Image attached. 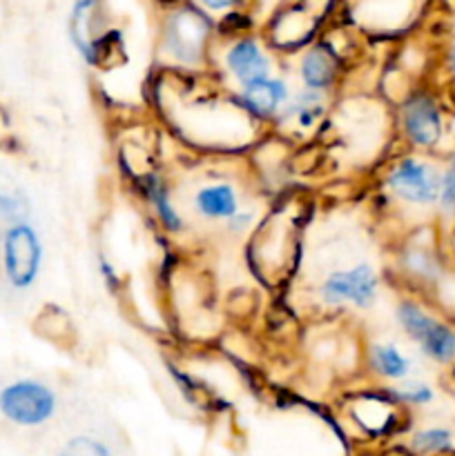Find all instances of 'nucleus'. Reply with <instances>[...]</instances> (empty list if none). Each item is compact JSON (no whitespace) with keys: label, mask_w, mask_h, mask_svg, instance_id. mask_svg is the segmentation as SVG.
Here are the masks:
<instances>
[{"label":"nucleus","mask_w":455,"mask_h":456,"mask_svg":"<svg viewBox=\"0 0 455 456\" xmlns=\"http://www.w3.org/2000/svg\"><path fill=\"white\" fill-rule=\"evenodd\" d=\"M442 167L419 151L388 159L379 174V190L388 205L401 209H433L440 200Z\"/></svg>","instance_id":"obj_1"},{"label":"nucleus","mask_w":455,"mask_h":456,"mask_svg":"<svg viewBox=\"0 0 455 456\" xmlns=\"http://www.w3.org/2000/svg\"><path fill=\"white\" fill-rule=\"evenodd\" d=\"M161 65L177 74H205L212 56V22L196 9L177 12L161 34Z\"/></svg>","instance_id":"obj_2"},{"label":"nucleus","mask_w":455,"mask_h":456,"mask_svg":"<svg viewBox=\"0 0 455 456\" xmlns=\"http://www.w3.org/2000/svg\"><path fill=\"white\" fill-rule=\"evenodd\" d=\"M382 283L379 267L368 258H361L326 272L315 288V301L328 312H368L379 303Z\"/></svg>","instance_id":"obj_3"},{"label":"nucleus","mask_w":455,"mask_h":456,"mask_svg":"<svg viewBox=\"0 0 455 456\" xmlns=\"http://www.w3.org/2000/svg\"><path fill=\"white\" fill-rule=\"evenodd\" d=\"M275 49L263 38L252 34H236L228 38L223 49L210 56V71L219 76V83L232 89L245 87L250 83L279 74V58Z\"/></svg>","instance_id":"obj_4"},{"label":"nucleus","mask_w":455,"mask_h":456,"mask_svg":"<svg viewBox=\"0 0 455 456\" xmlns=\"http://www.w3.org/2000/svg\"><path fill=\"white\" fill-rule=\"evenodd\" d=\"M397 330L418 347L419 354L437 365L455 361V328L442 321L426 303L415 297H400L393 307Z\"/></svg>","instance_id":"obj_5"},{"label":"nucleus","mask_w":455,"mask_h":456,"mask_svg":"<svg viewBox=\"0 0 455 456\" xmlns=\"http://www.w3.org/2000/svg\"><path fill=\"white\" fill-rule=\"evenodd\" d=\"M395 129L410 151H431L444 136V111L440 101L426 89L409 92L395 111Z\"/></svg>","instance_id":"obj_6"},{"label":"nucleus","mask_w":455,"mask_h":456,"mask_svg":"<svg viewBox=\"0 0 455 456\" xmlns=\"http://www.w3.org/2000/svg\"><path fill=\"white\" fill-rule=\"evenodd\" d=\"M335 107V94L315 92V89L294 87L281 114L268 132L277 134L285 142H303L319 136L328 125Z\"/></svg>","instance_id":"obj_7"},{"label":"nucleus","mask_w":455,"mask_h":456,"mask_svg":"<svg viewBox=\"0 0 455 456\" xmlns=\"http://www.w3.org/2000/svg\"><path fill=\"white\" fill-rule=\"evenodd\" d=\"M45 248L29 221H21L3 232V272L18 292L34 288L43 270Z\"/></svg>","instance_id":"obj_8"},{"label":"nucleus","mask_w":455,"mask_h":456,"mask_svg":"<svg viewBox=\"0 0 455 456\" xmlns=\"http://www.w3.org/2000/svg\"><path fill=\"white\" fill-rule=\"evenodd\" d=\"M187 209L196 221L205 225L221 227L230 221L248 200L239 181L232 176H208L205 181L196 183L187 196Z\"/></svg>","instance_id":"obj_9"},{"label":"nucleus","mask_w":455,"mask_h":456,"mask_svg":"<svg viewBox=\"0 0 455 456\" xmlns=\"http://www.w3.org/2000/svg\"><path fill=\"white\" fill-rule=\"evenodd\" d=\"M56 395L45 383L34 379H21L9 383L0 392V412L16 426H43L56 412Z\"/></svg>","instance_id":"obj_10"},{"label":"nucleus","mask_w":455,"mask_h":456,"mask_svg":"<svg viewBox=\"0 0 455 456\" xmlns=\"http://www.w3.org/2000/svg\"><path fill=\"white\" fill-rule=\"evenodd\" d=\"M293 67L299 87L324 94H337L343 71H346L342 52L333 45L324 43V40L310 43L302 52H297Z\"/></svg>","instance_id":"obj_11"},{"label":"nucleus","mask_w":455,"mask_h":456,"mask_svg":"<svg viewBox=\"0 0 455 456\" xmlns=\"http://www.w3.org/2000/svg\"><path fill=\"white\" fill-rule=\"evenodd\" d=\"M294 87L290 83L288 76L279 74L268 76V78L257 80V83H250L245 87L232 89L230 96L235 98L236 105L245 111L252 120H257L261 127L270 129V125L275 123L277 116L281 114V110L285 107L288 98L293 96Z\"/></svg>","instance_id":"obj_12"},{"label":"nucleus","mask_w":455,"mask_h":456,"mask_svg":"<svg viewBox=\"0 0 455 456\" xmlns=\"http://www.w3.org/2000/svg\"><path fill=\"white\" fill-rule=\"evenodd\" d=\"M138 191L150 208L152 216L159 223L161 230L170 236H181L187 232V218L183 208L177 203L174 187L159 169L143 172L138 176Z\"/></svg>","instance_id":"obj_13"},{"label":"nucleus","mask_w":455,"mask_h":456,"mask_svg":"<svg viewBox=\"0 0 455 456\" xmlns=\"http://www.w3.org/2000/svg\"><path fill=\"white\" fill-rule=\"evenodd\" d=\"M395 270L410 288H433L442 281V258L433 245L404 240L395 252Z\"/></svg>","instance_id":"obj_14"},{"label":"nucleus","mask_w":455,"mask_h":456,"mask_svg":"<svg viewBox=\"0 0 455 456\" xmlns=\"http://www.w3.org/2000/svg\"><path fill=\"white\" fill-rule=\"evenodd\" d=\"M361 361L375 379L397 383L413 377V356L393 338H370L364 343Z\"/></svg>","instance_id":"obj_15"},{"label":"nucleus","mask_w":455,"mask_h":456,"mask_svg":"<svg viewBox=\"0 0 455 456\" xmlns=\"http://www.w3.org/2000/svg\"><path fill=\"white\" fill-rule=\"evenodd\" d=\"M94 0H79L74 7L70 20V38L74 43L76 52L80 53L87 65L98 67L105 58H103V38L94 36L92 25H89V12H92Z\"/></svg>","instance_id":"obj_16"},{"label":"nucleus","mask_w":455,"mask_h":456,"mask_svg":"<svg viewBox=\"0 0 455 456\" xmlns=\"http://www.w3.org/2000/svg\"><path fill=\"white\" fill-rule=\"evenodd\" d=\"M395 405L397 403L386 395V390L382 395H361L352 403V417L360 421L361 428L379 435L382 430H386V426L391 428Z\"/></svg>","instance_id":"obj_17"},{"label":"nucleus","mask_w":455,"mask_h":456,"mask_svg":"<svg viewBox=\"0 0 455 456\" xmlns=\"http://www.w3.org/2000/svg\"><path fill=\"white\" fill-rule=\"evenodd\" d=\"M386 395L395 401L397 405H409V408H422V405L433 403L435 399V392L428 386L426 381H419V379H404V381L391 383V386L384 387Z\"/></svg>","instance_id":"obj_18"},{"label":"nucleus","mask_w":455,"mask_h":456,"mask_svg":"<svg viewBox=\"0 0 455 456\" xmlns=\"http://www.w3.org/2000/svg\"><path fill=\"white\" fill-rule=\"evenodd\" d=\"M263 212L261 205L257 203H245L230 221H226L221 225V232L228 239H245V236L252 234L257 230V225L261 223Z\"/></svg>","instance_id":"obj_19"},{"label":"nucleus","mask_w":455,"mask_h":456,"mask_svg":"<svg viewBox=\"0 0 455 456\" xmlns=\"http://www.w3.org/2000/svg\"><path fill=\"white\" fill-rule=\"evenodd\" d=\"M453 448V435L446 428H428L413 436V450L422 454L446 452Z\"/></svg>","instance_id":"obj_20"},{"label":"nucleus","mask_w":455,"mask_h":456,"mask_svg":"<svg viewBox=\"0 0 455 456\" xmlns=\"http://www.w3.org/2000/svg\"><path fill=\"white\" fill-rule=\"evenodd\" d=\"M437 212L440 216H455V154L446 160L442 167V185H440V200H437Z\"/></svg>","instance_id":"obj_21"},{"label":"nucleus","mask_w":455,"mask_h":456,"mask_svg":"<svg viewBox=\"0 0 455 456\" xmlns=\"http://www.w3.org/2000/svg\"><path fill=\"white\" fill-rule=\"evenodd\" d=\"M27 221V203L21 194H0V232Z\"/></svg>","instance_id":"obj_22"},{"label":"nucleus","mask_w":455,"mask_h":456,"mask_svg":"<svg viewBox=\"0 0 455 456\" xmlns=\"http://www.w3.org/2000/svg\"><path fill=\"white\" fill-rule=\"evenodd\" d=\"M61 456H112L110 450L96 439H89V436H76L70 444L62 448Z\"/></svg>","instance_id":"obj_23"},{"label":"nucleus","mask_w":455,"mask_h":456,"mask_svg":"<svg viewBox=\"0 0 455 456\" xmlns=\"http://www.w3.org/2000/svg\"><path fill=\"white\" fill-rule=\"evenodd\" d=\"M96 270H98V274H101L105 288L110 289V292H119L120 285H123L120 272L116 270V265L110 261V256H107L103 249H98V252H96Z\"/></svg>","instance_id":"obj_24"},{"label":"nucleus","mask_w":455,"mask_h":456,"mask_svg":"<svg viewBox=\"0 0 455 456\" xmlns=\"http://www.w3.org/2000/svg\"><path fill=\"white\" fill-rule=\"evenodd\" d=\"M196 3H199L201 7H203V12L208 13H223L235 9L241 0H196Z\"/></svg>","instance_id":"obj_25"},{"label":"nucleus","mask_w":455,"mask_h":456,"mask_svg":"<svg viewBox=\"0 0 455 456\" xmlns=\"http://www.w3.org/2000/svg\"><path fill=\"white\" fill-rule=\"evenodd\" d=\"M446 69H449V74L453 76V80H455V40H453V45H451V49H449V58H446Z\"/></svg>","instance_id":"obj_26"}]
</instances>
